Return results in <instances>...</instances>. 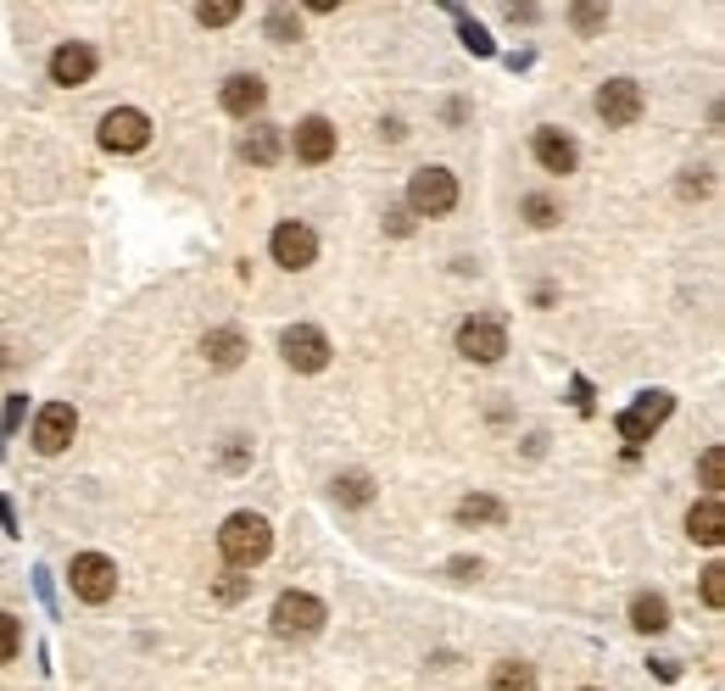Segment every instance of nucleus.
I'll list each match as a JSON object with an SVG mask.
<instances>
[{
  "label": "nucleus",
  "mask_w": 725,
  "mask_h": 691,
  "mask_svg": "<svg viewBox=\"0 0 725 691\" xmlns=\"http://www.w3.org/2000/svg\"><path fill=\"white\" fill-rule=\"evenodd\" d=\"M218 553H223L229 569H257V563L274 553V530H268V519H263V513H234V519H223V530H218Z\"/></svg>",
  "instance_id": "f257e3e1"
},
{
  "label": "nucleus",
  "mask_w": 725,
  "mask_h": 691,
  "mask_svg": "<svg viewBox=\"0 0 725 691\" xmlns=\"http://www.w3.org/2000/svg\"><path fill=\"white\" fill-rule=\"evenodd\" d=\"M68 585H73V597L89 603V608H101L118 597V563L107 553H78L73 569H68Z\"/></svg>",
  "instance_id": "f03ea898"
},
{
  "label": "nucleus",
  "mask_w": 725,
  "mask_h": 691,
  "mask_svg": "<svg viewBox=\"0 0 725 691\" xmlns=\"http://www.w3.org/2000/svg\"><path fill=\"white\" fill-rule=\"evenodd\" d=\"M408 207H413L419 218H447V213L458 207V179H452L447 168H419V173L408 179Z\"/></svg>",
  "instance_id": "7ed1b4c3"
},
{
  "label": "nucleus",
  "mask_w": 725,
  "mask_h": 691,
  "mask_svg": "<svg viewBox=\"0 0 725 691\" xmlns=\"http://www.w3.org/2000/svg\"><path fill=\"white\" fill-rule=\"evenodd\" d=\"M324 630V603L307 597V591H285V597L274 603V635L285 641H307Z\"/></svg>",
  "instance_id": "20e7f679"
},
{
  "label": "nucleus",
  "mask_w": 725,
  "mask_h": 691,
  "mask_svg": "<svg viewBox=\"0 0 725 691\" xmlns=\"http://www.w3.org/2000/svg\"><path fill=\"white\" fill-rule=\"evenodd\" d=\"M669 413H675V397H669V390H642V397L614 419V429L631 440V447H642V440H653V429H658Z\"/></svg>",
  "instance_id": "39448f33"
},
{
  "label": "nucleus",
  "mask_w": 725,
  "mask_h": 691,
  "mask_svg": "<svg viewBox=\"0 0 725 691\" xmlns=\"http://www.w3.org/2000/svg\"><path fill=\"white\" fill-rule=\"evenodd\" d=\"M268 252H274V263H279V268L302 274V268H313V263H318V234H313L307 223H297V218H285V223L268 234Z\"/></svg>",
  "instance_id": "423d86ee"
},
{
  "label": "nucleus",
  "mask_w": 725,
  "mask_h": 691,
  "mask_svg": "<svg viewBox=\"0 0 725 691\" xmlns=\"http://www.w3.org/2000/svg\"><path fill=\"white\" fill-rule=\"evenodd\" d=\"M279 352H285V363L297 374H318V368H329V335L313 329V324H290L279 335Z\"/></svg>",
  "instance_id": "0eeeda50"
},
{
  "label": "nucleus",
  "mask_w": 725,
  "mask_h": 691,
  "mask_svg": "<svg viewBox=\"0 0 725 691\" xmlns=\"http://www.w3.org/2000/svg\"><path fill=\"white\" fill-rule=\"evenodd\" d=\"M101 145H107V151H118V157L145 151V145H152V118L134 112V107L107 112V118H101Z\"/></svg>",
  "instance_id": "6e6552de"
},
{
  "label": "nucleus",
  "mask_w": 725,
  "mask_h": 691,
  "mask_svg": "<svg viewBox=\"0 0 725 691\" xmlns=\"http://www.w3.org/2000/svg\"><path fill=\"white\" fill-rule=\"evenodd\" d=\"M597 118H603L608 129H631V123L642 118V84H637V78H608V84L597 89Z\"/></svg>",
  "instance_id": "1a4fd4ad"
},
{
  "label": "nucleus",
  "mask_w": 725,
  "mask_h": 691,
  "mask_svg": "<svg viewBox=\"0 0 725 691\" xmlns=\"http://www.w3.org/2000/svg\"><path fill=\"white\" fill-rule=\"evenodd\" d=\"M458 352L469 363H497L508 352V329L497 318H463L458 324Z\"/></svg>",
  "instance_id": "9d476101"
},
{
  "label": "nucleus",
  "mask_w": 725,
  "mask_h": 691,
  "mask_svg": "<svg viewBox=\"0 0 725 691\" xmlns=\"http://www.w3.org/2000/svg\"><path fill=\"white\" fill-rule=\"evenodd\" d=\"M73 435H78V413H73L68 402H45V408H39V419H34V447H39L45 458L68 452Z\"/></svg>",
  "instance_id": "9b49d317"
},
{
  "label": "nucleus",
  "mask_w": 725,
  "mask_h": 691,
  "mask_svg": "<svg viewBox=\"0 0 725 691\" xmlns=\"http://www.w3.org/2000/svg\"><path fill=\"white\" fill-rule=\"evenodd\" d=\"M223 112L229 118H257L263 112V101H268V84L257 78V73H234V78H223Z\"/></svg>",
  "instance_id": "f8f14e48"
},
{
  "label": "nucleus",
  "mask_w": 725,
  "mask_h": 691,
  "mask_svg": "<svg viewBox=\"0 0 725 691\" xmlns=\"http://www.w3.org/2000/svg\"><path fill=\"white\" fill-rule=\"evenodd\" d=\"M89 73H95V51H89V45L68 39V45H57V51H51V84L73 89V84H89Z\"/></svg>",
  "instance_id": "ddd939ff"
},
{
  "label": "nucleus",
  "mask_w": 725,
  "mask_h": 691,
  "mask_svg": "<svg viewBox=\"0 0 725 691\" xmlns=\"http://www.w3.org/2000/svg\"><path fill=\"white\" fill-rule=\"evenodd\" d=\"M290 145H297V162H329L335 157V123L329 118H307V123H297V140H290Z\"/></svg>",
  "instance_id": "4468645a"
},
{
  "label": "nucleus",
  "mask_w": 725,
  "mask_h": 691,
  "mask_svg": "<svg viewBox=\"0 0 725 691\" xmlns=\"http://www.w3.org/2000/svg\"><path fill=\"white\" fill-rule=\"evenodd\" d=\"M536 162H542L547 173H575L580 151H575V140H569L564 129H536Z\"/></svg>",
  "instance_id": "2eb2a0df"
},
{
  "label": "nucleus",
  "mask_w": 725,
  "mask_h": 691,
  "mask_svg": "<svg viewBox=\"0 0 725 691\" xmlns=\"http://www.w3.org/2000/svg\"><path fill=\"white\" fill-rule=\"evenodd\" d=\"M687 535L698 541V547H720V541H725V508H720V497L692 502V513H687Z\"/></svg>",
  "instance_id": "dca6fc26"
},
{
  "label": "nucleus",
  "mask_w": 725,
  "mask_h": 691,
  "mask_svg": "<svg viewBox=\"0 0 725 691\" xmlns=\"http://www.w3.org/2000/svg\"><path fill=\"white\" fill-rule=\"evenodd\" d=\"M202 352H207L213 368H234L240 357H246V335H240V329H207Z\"/></svg>",
  "instance_id": "f3484780"
},
{
  "label": "nucleus",
  "mask_w": 725,
  "mask_h": 691,
  "mask_svg": "<svg viewBox=\"0 0 725 691\" xmlns=\"http://www.w3.org/2000/svg\"><path fill=\"white\" fill-rule=\"evenodd\" d=\"M631 625H637L642 635H658V630H669V603L658 597V591H642V597L631 603Z\"/></svg>",
  "instance_id": "a211bd4d"
},
{
  "label": "nucleus",
  "mask_w": 725,
  "mask_h": 691,
  "mask_svg": "<svg viewBox=\"0 0 725 691\" xmlns=\"http://www.w3.org/2000/svg\"><path fill=\"white\" fill-rule=\"evenodd\" d=\"M279 145H285V140H279V129H274V123H257V129L246 134V145H240V151H246V162L268 168V162L279 157Z\"/></svg>",
  "instance_id": "6ab92c4d"
},
{
  "label": "nucleus",
  "mask_w": 725,
  "mask_h": 691,
  "mask_svg": "<svg viewBox=\"0 0 725 691\" xmlns=\"http://www.w3.org/2000/svg\"><path fill=\"white\" fill-rule=\"evenodd\" d=\"M492 691H536V669L519 664V658H503L492 669Z\"/></svg>",
  "instance_id": "aec40b11"
},
{
  "label": "nucleus",
  "mask_w": 725,
  "mask_h": 691,
  "mask_svg": "<svg viewBox=\"0 0 725 691\" xmlns=\"http://www.w3.org/2000/svg\"><path fill=\"white\" fill-rule=\"evenodd\" d=\"M497 519H503L497 497H463L458 502V524H497Z\"/></svg>",
  "instance_id": "412c9836"
},
{
  "label": "nucleus",
  "mask_w": 725,
  "mask_h": 691,
  "mask_svg": "<svg viewBox=\"0 0 725 691\" xmlns=\"http://www.w3.org/2000/svg\"><path fill=\"white\" fill-rule=\"evenodd\" d=\"M368 497H374V480H368V474H341V480H335V502L363 508Z\"/></svg>",
  "instance_id": "4be33fe9"
},
{
  "label": "nucleus",
  "mask_w": 725,
  "mask_h": 691,
  "mask_svg": "<svg viewBox=\"0 0 725 691\" xmlns=\"http://www.w3.org/2000/svg\"><path fill=\"white\" fill-rule=\"evenodd\" d=\"M297 28H302L297 7H274V12H268V39H274V45H290V39H297Z\"/></svg>",
  "instance_id": "5701e85b"
},
{
  "label": "nucleus",
  "mask_w": 725,
  "mask_h": 691,
  "mask_svg": "<svg viewBox=\"0 0 725 691\" xmlns=\"http://www.w3.org/2000/svg\"><path fill=\"white\" fill-rule=\"evenodd\" d=\"M698 474H703V485H709V497H720V485H725V452L709 447V452L698 458Z\"/></svg>",
  "instance_id": "b1692460"
},
{
  "label": "nucleus",
  "mask_w": 725,
  "mask_h": 691,
  "mask_svg": "<svg viewBox=\"0 0 725 691\" xmlns=\"http://www.w3.org/2000/svg\"><path fill=\"white\" fill-rule=\"evenodd\" d=\"M524 218L536 229H553L558 223V202H553V195H524Z\"/></svg>",
  "instance_id": "393cba45"
},
{
  "label": "nucleus",
  "mask_w": 725,
  "mask_h": 691,
  "mask_svg": "<svg viewBox=\"0 0 725 691\" xmlns=\"http://www.w3.org/2000/svg\"><path fill=\"white\" fill-rule=\"evenodd\" d=\"M234 17H240L234 0H213V7H196V23H202V28H223V23H234Z\"/></svg>",
  "instance_id": "a878e982"
},
{
  "label": "nucleus",
  "mask_w": 725,
  "mask_h": 691,
  "mask_svg": "<svg viewBox=\"0 0 725 691\" xmlns=\"http://www.w3.org/2000/svg\"><path fill=\"white\" fill-rule=\"evenodd\" d=\"M17 647H23V625H17L12 614H0V664H12Z\"/></svg>",
  "instance_id": "bb28decb"
},
{
  "label": "nucleus",
  "mask_w": 725,
  "mask_h": 691,
  "mask_svg": "<svg viewBox=\"0 0 725 691\" xmlns=\"http://www.w3.org/2000/svg\"><path fill=\"white\" fill-rule=\"evenodd\" d=\"M703 603H709V608H720V603H725V569H720V563H709V569H703Z\"/></svg>",
  "instance_id": "cd10ccee"
},
{
  "label": "nucleus",
  "mask_w": 725,
  "mask_h": 691,
  "mask_svg": "<svg viewBox=\"0 0 725 691\" xmlns=\"http://www.w3.org/2000/svg\"><path fill=\"white\" fill-rule=\"evenodd\" d=\"M608 23V7H575V28L580 34H597Z\"/></svg>",
  "instance_id": "c85d7f7f"
},
{
  "label": "nucleus",
  "mask_w": 725,
  "mask_h": 691,
  "mask_svg": "<svg viewBox=\"0 0 725 691\" xmlns=\"http://www.w3.org/2000/svg\"><path fill=\"white\" fill-rule=\"evenodd\" d=\"M458 34H463V45L474 57H492V39H486V28H474V23H458Z\"/></svg>",
  "instance_id": "c756f323"
},
{
  "label": "nucleus",
  "mask_w": 725,
  "mask_h": 691,
  "mask_svg": "<svg viewBox=\"0 0 725 691\" xmlns=\"http://www.w3.org/2000/svg\"><path fill=\"white\" fill-rule=\"evenodd\" d=\"M0 368H7V352H0Z\"/></svg>",
  "instance_id": "7c9ffc66"
},
{
  "label": "nucleus",
  "mask_w": 725,
  "mask_h": 691,
  "mask_svg": "<svg viewBox=\"0 0 725 691\" xmlns=\"http://www.w3.org/2000/svg\"><path fill=\"white\" fill-rule=\"evenodd\" d=\"M587 691H597V686H587Z\"/></svg>",
  "instance_id": "2f4dec72"
}]
</instances>
